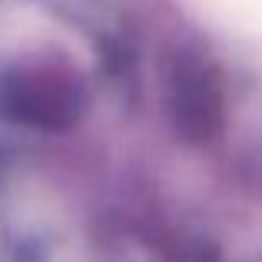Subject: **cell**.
<instances>
[{"label":"cell","mask_w":262,"mask_h":262,"mask_svg":"<svg viewBox=\"0 0 262 262\" xmlns=\"http://www.w3.org/2000/svg\"><path fill=\"white\" fill-rule=\"evenodd\" d=\"M166 110L183 140L203 143L226 123V90L216 63L196 50H179L166 73Z\"/></svg>","instance_id":"obj_1"}]
</instances>
